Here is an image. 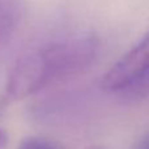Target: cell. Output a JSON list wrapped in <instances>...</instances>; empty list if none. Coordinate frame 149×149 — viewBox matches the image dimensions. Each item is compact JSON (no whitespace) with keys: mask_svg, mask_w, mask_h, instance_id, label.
<instances>
[{"mask_svg":"<svg viewBox=\"0 0 149 149\" xmlns=\"http://www.w3.org/2000/svg\"><path fill=\"white\" fill-rule=\"evenodd\" d=\"M7 141H8V135L5 131H3L0 128V149H4V147L7 145Z\"/></svg>","mask_w":149,"mask_h":149,"instance_id":"obj_6","label":"cell"},{"mask_svg":"<svg viewBox=\"0 0 149 149\" xmlns=\"http://www.w3.org/2000/svg\"><path fill=\"white\" fill-rule=\"evenodd\" d=\"M135 149H149V132L137 141Z\"/></svg>","mask_w":149,"mask_h":149,"instance_id":"obj_5","label":"cell"},{"mask_svg":"<svg viewBox=\"0 0 149 149\" xmlns=\"http://www.w3.org/2000/svg\"><path fill=\"white\" fill-rule=\"evenodd\" d=\"M43 49L30 50L13 64L5 84V95L10 101L30 97L54 81Z\"/></svg>","mask_w":149,"mask_h":149,"instance_id":"obj_1","label":"cell"},{"mask_svg":"<svg viewBox=\"0 0 149 149\" xmlns=\"http://www.w3.org/2000/svg\"><path fill=\"white\" fill-rule=\"evenodd\" d=\"M20 21V8L12 0H0V46L9 39Z\"/></svg>","mask_w":149,"mask_h":149,"instance_id":"obj_3","label":"cell"},{"mask_svg":"<svg viewBox=\"0 0 149 149\" xmlns=\"http://www.w3.org/2000/svg\"><path fill=\"white\" fill-rule=\"evenodd\" d=\"M18 149H68L62 143L56 141V140L49 139V137L43 136H29L22 139V141L18 145ZM82 149H102L97 145H90V147H85Z\"/></svg>","mask_w":149,"mask_h":149,"instance_id":"obj_4","label":"cell"},{"mask_svg":"<svg viewBox=\"0 0 149 149\" xmlns=\"http://www.w3.org/2000/svg\"><path fill=\"white\" fill-rule=\"evenodd\" d=\"M149 79V30L139 43L124 54L102 79L109 92H120L139 86Z\"/></svg>","mask_w":149,"mask_h":149,"instance_id":"obj_2","label":"cell"}]
</instances>
